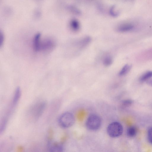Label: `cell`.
<instances>
[{"label":"cell","instance_id":"obj_1","mask_svg":"<svg viewBox=\"0 0 152 152\" xmlns=\"http://www.w3.org/2000/svg\"><path fill=\"white\" fill-rule=\"evenodd\" d=\"M102 124L101 119L98 115L95 114L90 115L87 118L86 126L88 129L92 131H96L100 127Z\"/></svg>","mask_w":152,"mask_h":152},{"label":"cell","instance_id":"obj_2","mask_svg":"<svg viewBox=\"0 0 152 152\" xmlns=\"http://www.w3.org/2000/svg\"><path fill=\"white\" fill-rule=\"evenodd\" d=\"M75 122V118L72 113L67 112L62 114L58 119L59 125L64 128H68L73 125Z\"/></svg>","mask_w":152,"mask_h":152},{"label":"cell","instance_id":"obj_3","mask_svg":"<svg viewBox=\"0 0 152 152\" xmlns=\"http://www.w3.org/2000/svg\"><path fill=\"white\" fill-rule=\"evenodd\" d=\"M107 131L109 136L112 138H115L122 134L123 128L121 123L115 121L111 123L108 126Z\"/></svg>","mask_w":152,"mask_h":152},{"label":"cell","instance_id":"obj_4","mask_svg":"<svg viewBox=\"0 0 152 152\" xmlns=\"http://www.w3.org/2000/svg\"><path fill=\"white\" fill-rule=\"evenodd\" d=\"M46 106V103L43 101L35 104L31 110V115L35 119H38L42 115Z\"/></svg>","mask_w":152,"mask_h":152},{"label":"cell","instance_id":"obj_5","mask_svg":"<svg viewBox=\"0 0 152 152\" xmlns=\"http://www.w3.org/2000/svg\"><path fill=\"white\" fill-rule=\"evenodd\" d=\"M55 46V43L51 39L47 38L40 42V51L47 52L52 50Z\"/></svg>","mask_w":152,"mask_h":152},{"label":"cell","instance_id":"obj_6","mask_svg":"<svg viewBox=\"0 0 152 152\" xmlns=\"http://www.w3.org/2000/svg\"><path fill=\"white\" fill-rule=\"evenodd\" d=\"M48 149L50 152H60L63 151L62 145L57 142L49 141L48 144Z\"/></svg>","mask_w":152,"mask_h":152},{"label":"cell","instance_id":"obj_7","mask_svg":"<svg viewBox=\"0 0 152 152\" xmlns=\"http://www.w3.org/2000/svg\"><path fill=\"white\" fill-rule=\"evenodd\" d=\"M135 27V25L132 23H126L119 25L117 27V30L119 32H127L133 30Z\"/></svg>","mask_w":152,"mask_h":152},{"label":"cell","instance_id":"obj_8","mask_svg":"<svg viewBox=\"0 0 152 152\" xmlns=\"http://www.w3.org/2000/svg\"><path fill=\"white\" fill-rule=\"evenodd\" d=\"M41 41V34L38 33L34 36L33 41V48L34 50L36 52L40 51Z\"/></svg>","mask_w":152,"mask_h":152},{"label":"cell","instance_id":"obj_9","mask_svg":"<svg viewBox=\"0 0 152 152\" xmlns=\"http://www.w3.org/2000/svg\"><path fill=\"white\" fill-rule=\"evenodd\" d=\"M91 38L89 36H86L77 42V45L79 48L82 49L87 46L91 42Z\"/></svg>","mask_w":152,"mask_h":152},{"label":"cell","instance_id":"obj_10","mask_svg":"<svg viewBox=\"0 0 152 152\" xmlns=\"http://www.w3.org/2000/svg\"><path fill=\"white\" fill-rule=\"evenodd\" d=\"M21 91L20 88L17 87L15 92L12 101V106L15 107L18 102L20 97Z\"/></svg>","mask_w":152,"mask_h":152},{"label":"cell","instance_id":"obj_11","mask_svg":"<svg viewBox=\"0 0 152 152\" xmlns=\"http://www.w3.org/2000/svg\"><path fill=\"white\" fill-rule=\"evenodd\" d=\"M152 77V71H148L141 75L139 78V80L141 82L147 81Z\"/></svg>","mask_w":152,"mask_h":152},{"label":"cell","instance_id":"obj_12","mask_svg":"<svg viewBox=\"0 0 152 152\" xmlns=\"http://www.w3.org/2000/svg\"><path fill=\"white\" fill-rule=\"evenodd\" d=\"M131 67V65L128 64H125L119 72L118 75L120 76H122L125 75L129 71Z\"/></svg>","mask_w":152,"mask_h":152},{"label":"cell","instance_id":"obj_13","mask_svg":"<svg viewBox=\"0 0 152 152\" xmlns=\"http://www.w3.org/2000/svg\"><path fill=\"white\" fill-rule=\"evenodd\" d=\"M137 132L136 128L134 126L129 127L127 130V135L129 137H132L135 136Z\"/></svg>","mask_w":152,"mask_h":152},{"label":"cell","instance_id":"obj_14","mask_svg":"<svg viewBox=\"0 0 152 152\" xmlns=\"http://www.w3.org/2000/svg\"><path fill=\"white\" fill-rule=\"evenodd\" d=\"M70 26L72 30L75 31H78L80 28L79 22L76 20L74 19L71 21Z\"/></svg>","mask_w":152,"mask_h":152},{"label":"cell","instance_id":"obj_15","mask_svg":"<svg viewBox=\"0 0 152 152\" xmlns=\"http://www.w3.org/2000/svg\"><path fill=\"white\" fill-rule=\"evenodd\" d=\"M113 60L112 57L109 55H106L104 58L103 63L105 66H109L112 63Z\"/></svg>","mask_w":152,"mask_h":152},{"label":"cell","instance_id":"obj_16","mask_svg":"<svg viewBox=\"0 0 152 152\" xmlns=\"http://www.w3.org/2000/svg\"><path fill=\"white\" fill-rule=\"evenodd\" d=\"M132 103V101L131 99H127L123 101L121 104L123 107H127L131 105Z\"/></svg>","mask_w":152,"mask_h":152},{"label":"cell","instance_id":"obj_17","mask_svg":"<svg viewBox=\"0 0 152 152\" xmlns=\"http://www.w3.org/2000/svg\"><path fill=\"white\" fill-rule=\"evenodd\" d=\"M148 138L149 142L152 144V126L148 130Z\"/></svg>","mask_w":152,"mask_h":152},{"label":"cell","instance_id":"obj_18","mask_svg":"<svg viewBox=\"0 0 152 152\" xmlns=\"http://www.w3.org/2000/svg\"><path fill=\"white\" fill-rule=\"evenodd\" d=\"M4 40V36L3 34L1 33L0 35V46L1 47L3 44Z\"/></svg>","mask_w":152,"mask_h":152},{"label":"cell","instance_id":"obj_19","mask_svg":"<svg viewBox=\"0 0 152 152\" xmlns=\"http://www.w3.org/2000/svg\"><path fill=\"white\" fill-rule=\"evenodd\" d=\"M147 83L149 86H152V78L147 80Z\"/></svg>","mask_w":152,"mask_h":152}]
</instances>
